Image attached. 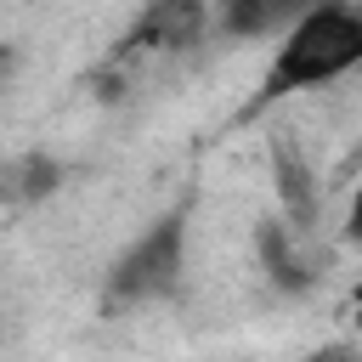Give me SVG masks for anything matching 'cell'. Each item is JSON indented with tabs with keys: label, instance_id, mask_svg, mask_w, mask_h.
<instances>
[{
	"label": "cell",
	"instance_id": "cell-1",
	"mask_svg": "<svg viewBox=\"0 0 362 362\" xmlns=\"http://www.w3.org/2000/svg\"><path fill=\"white\" fill-rule=\"evenodd\" d=\"M351 68H362V11L356 6H305L277 34V57L266 68L260 102L334 85Z\"/></svg>",
	"mask_w": 362,
	"mask_h": 362
},
{
	"label": "cell",
	"instance_id": "cell-2",
	"mask_svg": "<svg viewBox=\"0 0 362 362\" xmlns=\"http://www.w3.org/2000/svg\"><path fill=\"white\" fill-rule=\"evenodd\" d=\"M181 277H187V209H164L147 232H136L119 249V260L107 266L102 300L107 311H136L181 294Z\"/></svg>",
	"mask_w": 362,
	"mask_h": 362
},
{
	"label": "cell",
	"instance_id": "cell-3",
	"mask_svg": "<svg viewBox=\"0 0 362 362\" xmlns=\"http://www.w3.org/2000/svg\"><path fill=\"white\" fill-rule=\"evenodd\" d=\"M255 255H260V266H266V277H272V288H283V294H300V288H311V266H305V255L294 249V226L288 221H260L255 226Z\"/></svg>",
	"mask_w": 362,
	"mask_h": 362
},
{
	"label": "cell",
	"instance_id": "cell-4",
	"mask_svg": "<svg viewBox=\"0 0 362 362\" xmlns=\"http://www.w3.org/2000/svg\"><path fill=\"white\" fill-rule=\"evenodd\" d=\"M272 181H277V198L288 209L294 226H311L317 221V187H311V164L300 158V147L288 136L272 141Z\"/></svg>",
	"mask_w": 362,
	"mask_h": 362
},
{
	"label": "cell",
	"instance_id": "cell-5",
	"mask_svg": "<svg viewBox=\"0 0 362 362\" xmlns=\"http://www.w3.org/2000/svg\"><path fill=\"white\" fill-rule=\"evenodd\" d=\"M57 181H62V164H57L51 153H23L17 164H6V170H0V198L28 204V198L57 192Z\"/></svg>",
	"mask_w": 362,
	"mask_h": 362
},
{
	"label": "cell",
	"instance_id": "cell-6",
	"mask_svg": "<svg viewBox=\"0 0 362 362\" xmlns=\"http://www.w3.org/2000/svg\"><path fill=\"white\" fill-rule=\"evenodd\" d=\"M300 11L294 6H277V0H232L221 11V28L238 34V40H255V34H272V28H288Z\"/></svg>",
	"mask_w": 362,
	"mask_h": 362
},
{
	"label": "cell",
	"instance_id": "cell-7",
	"mask_svg": "<svg viewBox=\"0 0 362 362\" xmlns=\"http://www.w3.org/2000/svg\"><path fill=\"white\" fill-rule=\"evenodd\" d=\"M305 362H362V345H351V339H334V345H322V351H311Z\"/></svg>",
	"mask_w": 362,
	"mask_h": 362
},
{
	"label": "cell",
	"instance_id": "cell-8",
	"mask_svg": "<svg viewBox=\"0 0 362 362\" xmlns=\"http://www.w3.org/2000/svg\"><path fill=\"white\" fill-rule=\"evenodd\" d=\"M345 238H351V243H362V187L351 192V209H345Z\"/></svg>",
	"mask_w": 362,
	"mask_h": 362
},
{
	"label": "cell",
	"instance_id": "cell-9",
	"mask_svg": "<svg viewBox=\"0 0 362 362\" xmlns=\"http://www.w3.org/2000/svg\"><path fill=\"white\" fill-rule=\"evenodd\" d=\"M351 317H356V328H362V283L351 288Z\"/></svg>",
	"mask_w": 362,
	"mask_h": 362
}]
</instances>
